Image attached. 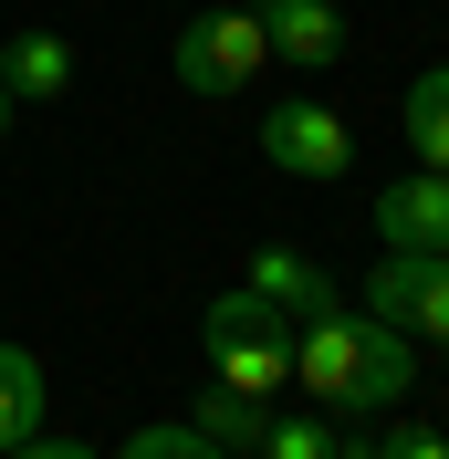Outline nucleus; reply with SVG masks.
Instances as JSON below:
<instances>
[{"label":"nucleus","mask_w":449,"mask_h":459,"mask_svg":"<svg viewBox=\"0 0 449 459\" xmlns=\"http://www.w3.org/2000/svg\"><path fill=\"white\" fill-rule=\"evenodd\" d=\"M293 376H304L324 407H397L408 386H418V344L397 334V324L335 303V314L293 324Z\"/></svg>","instance_id":"f257e3e1"},{"label":"nucleus","mask_w":449,"mask_h":459,"mask_svg":"<svg viewBox=\"0 0 449 459\" xmlns=\"http://www.w3.org/2000/svg\"><path fill=\"white\" fill-rule=\"evenodd\" d=\"M198 344H209V386H230V397H261V407H272L282 386H293V314H272L251 282L209 303Z\"/></svg>","instance_id":"f03ea898"},{"label":"nucleus","mask_w":449,"mask_h":459,"mask_svg":"<svg viewBox=\"0 0 449 459\" xmlns=\"http://www.w3.org/2000/svg\"><path fill=\"white\" fill-rule=\"evenodd\" d=\"M261 63H272V42H261V11H251V0L198 11V22H178V42H168V74L189 94H251Z\"/></svg>","instance_id":"7ed1b4c3"},{"label":"nucleus","mask_w":449,"mask_h":459,"mask_svg":"<svg viewBox=\"0 0 449 459\" xmlns=\"http://www.w3.org/2000/svg\"><path fill=\"white\" fill-rule=\"evenodd\" d=\"M365 314L397 324L408 344H439V355H449V251H376Z\"/></svg>","instance_id":"20e7f679"},{"label":"nucleus","mask_w":449,"mask_h":459,"mask_svg":"<svg viewBox=\"0 0 449 459\" xmlns=\"http://www.w3.org/2000/svg\"><path fill=\"white\" fill-rule=\"evenodd\" d=\"M261 157H272L282 178H345L356 168V126H345L335 105L293 94V105H261Z\"/></svg>","instance_id":"39448f33"},{"label":"nucleus","mask_w":449,"mask_h":459,"mask_svg":"<svg viewBox=\"0 0 449 459\" xmlns=\"http://www.w3.org/2000/svg\"><path fill=\"white\" fill-rule=\"evenodd\" d=\"M376 240L387 251H449V168H408L376 188Z\"/></svg>","instance_id":"423d86ee"},{"label":"nucleus","mask_w":449,"mask_h":459,"mask_svg":"<svg viewBox=\"0 0 449 459\" xmlns=\"http://www.w3.org/2000/svg\"><path fill=\"white\" fill-rule=\"evenodd\" d=\"M261 42H272V63L324 74V63L345 53V11L335 0H261Z\"/></svg>","instance_id":"0eeeda50"},{"label":"nucleus","mask_w":449,"mask_h":459,"mask_svg":"<svg viewBox=\"0 0 449 459\" xmlns=\"http://www.w3.org/2000/svg\"><path fill=\"white\" fill-rule=\"evenodd\" d=\"M251 292L261 303H272V314H293V324H313V314H335L345 292H335V272H324V261H304V251H251Z\"/></svg>","instance_id":"6e6552de"},{"label":"nucleus","mask_w":449,"mask_h":459,"mask_svg":"<svg viewBox=\"0 0 449 459\" xmlns=\"http://www.w3.org/2000/svg\"><path fill=\"white\" fill-rule=\"evenodd\" d=\"M63 84H74L63 31H11V42H0V94H11V105H53Z\"/></svg>","instance_id":"1a4fd4ad"},{"label":"nucleus","mask_w":449,"mask_h":459,"mask_svg":"<svg viewBox=\"0 0 449 459\" xmlns=\"http://www.w3.org/2000/svg\"><path fill=\"white\" fill-rule=\"evenodd\" d=\"M397 136H408L418 168H449V63H428L418 84L397 94Z\"/></svg>","instance_id":"9d476101"},{"label":"nucleus","mask_w":449,"mask_h":459,"mask_svg":"<svg viewBox=\"0 0 449 459\" xmlns=\"http://www.w3.org/2000/svg\"><path fill=\"white\" fill-rule=\"evenodd\" d=\"M42 429V355L31 344H0V449Z\"/></svg>","instance_id":"9b49d317"},{"label":"nucleus","mask_w":449,"mask_h":459,"mask_svg":"<svg viewBox=\"0 0 449 459\" xmlns=\"http://www.w3.org/2000/svg\"><path fill=\"white\" fill-rule=\"evenodd\" d=\"M189 429H209V438H220L230 459H241V449H261L272 407H261V397H230V386H198V418H189Z\"/></svg>","instance_id":"f8f14e48"},{"label":"nucleus","mask_w":449,"mask_h":459,"mask_svg":"<svg viewBox=\"0 0 449 459\" xmlns=\"http://www.w3.org/2000/svg\"><path fill=\"white\" fill-rule=\"evenodd\" d=\"M335 459H449V438L418 429V418H397V429H376V438H335Z\"/></svg>","instance_id":"ddd939ff"},{"label":"nucleus","mask_w":449,"mask_h":459,"mask_svg":"<svg viewBox=\"0 0 449 459\" xmlns=\"http://www.w3.org/2000/svg\"><path fill=\"white\" fill-rule=\"evenodd\" d=\"M115 459H230V449H220L209 429H168V418H157V429H136Z\"/></svg>","instance_id":"4468645a"},{"label":"nucleus","mask_w":449,"mask_h":459,"mask_svg":"<svg viewBox=\"0 0 449 459\" xmlns=\"http://www.w3.org/2000/svg\"><path fill=\"white\" fill-rule=\"evenodd\" d=\"M261 459H335V418H272Z\"/></svg>","instance_id":"2eb2a0df"},{"label":"nucleus","mask_w":449,"mask_h":459,"mask_svg":"<svg viewBox=\"0 0 449 459\" xmlns=\"http://www.w3.org/2000/svg\"><path fill=\"white\" fill-rule=\"evenodd\" d=\"M0 459H94V449H84V438H42V429H31V438H11Z\"/></svg>","instance_id":"dca6fc26"},{"label":"nucleus","mask_w":449,"mask_h":459,"mask_svg":"<svg viewBox=\"0 0 449 459\" xmlns=\"http://www.w3.org/2000/svg\"><path fill=\"white\" fill-rule=\"evenodd\" d=\"M11 115H22V105H11V94H0V136H11Z\"/></svg>","instance_id":"f3484780"}]
</instances>
